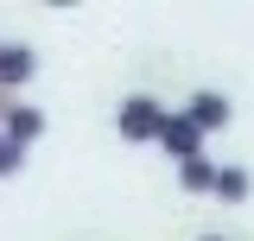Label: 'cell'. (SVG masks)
<instances>
[{
  "label": "cell",
  "mask_w": 254,
  "mask_h": 241,
  "mask_svg": "<svg viewBox=\"0 0 254 241\" xmlns=\"http://www.w3.org/2000/svg\"><path fill=\"white\" fill-rule=\"evenodd\" d=\"M115 127H121L127 146H153L159 127H165V108H159L153 95H127L121 108H115Z\"/></svg>",
  "instance_id": "6da1fadb"
},
{
  "label": "cell",
  "mask_w": 254,
  "mask_h": 241,
  "mask_svg": "<svg viewBox=\"0 0 254 241\" xmlns=\"http://www.w3.org/2000/svg\"><path fill=\"white\" fill-rule=\"evenodd\" d=\"M32 76H38V51L6 38V45H0V95H19Z\"/></svg>",
  "instance_id": "7a4b0ae2"
},
{
  "label": "cell",
  "mask_w": 254,
  "mask_h": 241,
  "mask_svg": "<svg viewBox=\"0 0 254 241\" xmlns=\"http://www.w3.org/2000/svg\"><path fill=\"white\" fill-rule=\"evenodd\" d=\"M153 146H165L178 165H190V159H203V133H197V127L185 120V108H178V115H165V127H159Z\"/></svg>",
  "instance_id": "3957f363"
},
{
  "label": "cell",
  "mask_w": 254,
  "mask_h": 241,
  "mask_svg": "<svg viewBox=\"0 0 254 241\" xmlns=\"http://www.w3.org/2000/svg\"><path fill=\"white\" fill-rule=\"evenodd\" d=\"M229 115H235V108H229V95H222V89H197V95L185 102V120L197 127V133H216V127H229Z\"/></svg>",
  "instance_id": "277c9868"
},
{
  "label": "cell",
  "mask_w": 254,
  "mask_h": 241,
  "mask_svg": "<svg viewBox=\"0 0 254 241\" xmlns=\"http://www.w3.org/2000/svg\"><path fill=\"white\" fill-rule=\"evenodd\" d=\"M0 133H6V140H19V146L45 140V108H32V102H13V108L0 115Z\"/></svg>",
  "instance_id": "5b68a950"
},
{
  "label": "cell",
  "mask_w": 254,
  "mask_h": 241,
  "mask_svg": "<svg viewBox=\"0 0 254 241\" xmlns=\"http://www.w3.org/2000/svg\"><path fill=\"white\" fill-rule=\"evenodd\" d=\"M248 190H254L248 165H216V197H222V203H248Z\"/></svg>",
  "instance_id": "8992f818"
},
{
  "label": "cell",
  "mask_w": 254,
  "mask_h": 241,
  "mask_svg": "<svg viewBox=\"0 0 254 241\" xmlns=\"http://www.w3.org/2000/svg\"><path fill=\"white\" fill-rule=\"evenodd\" d=\"M178 190L216 197V165H210V159H190V165H178Z\"/></svg>",
  "instance_id": "52a82bcc"
},
{
  "label": "cell",
  "mask_w": 254,
  "mask_h": 241,
  "mask_svg": "<svg viewBox=\"0 0 254 241\" xmlns=\"http://www.w3.org/2000/svg\"><path fill=\"white\" fill-rule=\"evenodd\" d=\"M26 152H32V146H19V140L0 133V178H19V172H26Z\"/></svg>",
  "instance_id": "ba28073f"
},
{
  "label": "cell",
  "mask_w": 254,
  "mask_h": 241,
  "mask_svg": "<svg viewBox=\"0 0 254 241\" xmlns=\"http://www.w3.org/2000/svg\"><path fill=\"white\" fill-rule=\"evenodd\" d=\"M197 241H222V235H197Z\"/></svg>",
  "instance_id": "9c48e42d"
},
{
  "label": "cell",
  "mask_w": 254,
  "mask_h": 241,
  "mask_svg": "<svg viewBox=\"0 0 254 241\" xmlns=\"http://www.w3.org/2000/svg\"><path fill=\"white\" fill-rule=\"evenodd\" d=\"M0 45H6V38H0Z\"/></svg>",
  "instance_id": "30bf717a"
}]
</instances>
